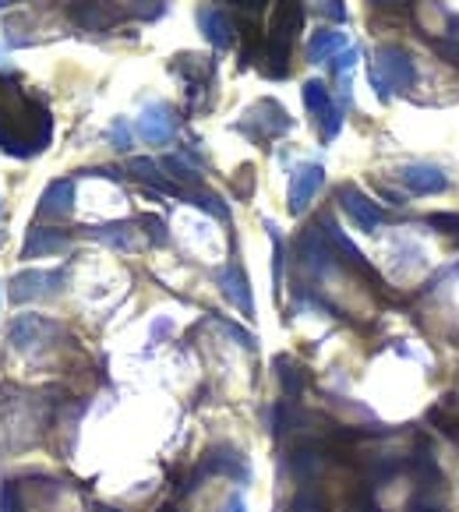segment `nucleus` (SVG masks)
I'll use <instances>...</instances> for the list:
<instances>
[{
	"label": "nucleus",
	"mask_w": 459,
	"mask_h": 512,
	"mask_svg": "<svg viewBox=\"0 0 459 512\" xmlns=\"http://www.w3.org/2000/svg\"><path fill=\"white\" fill-rule=\"evenodd\" d=\"M230 512H247V509H244V502H240V499H233V502H230Z\"/></svg>",
	"instance_id": "33"
},
{
	"label": "nucleus",
	"mask_w": 459,
	"mask_h": 512,
	"mask_svg": "<svg viewBox=\"0 0 459 512\" xmlns=\"http://www.w3.org/2000/svg\"><path fill=\"white\" fill-rule=\"evenodd\" d=\"M432 227H439L442 234L459 237V216L456 213H435V216H432Z\"/></svg>",
	"instance_id": "30"
},
{
	"label": "nucleus",
	"mask_w": 459,
	"mask_h": 512,
	"mask_svg": "<svg viewBox=\"0 0 459 512\" xmlns=\"http://www.w3.org/2000/svg\"><path fill=\"white\" fill-rule=\"evenodd\" d=\"M142 227H145V234H149V241H152L156 248H163V244L170 241V234H167V223H163L159 216H142Z\"/></svg>",
	"instance_id": "27"
},
{
	"label": "nucleus",
	"mask_w": 459,
	"mask_h": 512,
	"mask_svg": "<svg viewBox=\"0 0 459 512\" xmlns=\"http://www.w3.org/2000/svg\"><path fill=\"white\" fill-rule=\"evenodd\" d=\"M159 512H177V509H174V506H163V509H159Z\"/></svg>",
	"instance_id": "36"
},
{
	"label": "nucleus",
	"mask_w": 459,
	"mask_h": 512,
	"mask_svg": "<svg viewBox=\"0 0 459 512\" xmlns=\"http://www.w3.org/2000/svg\"><path fill=\"white\" fill-rule=\"evenodd\" d=\"M339 206L346 209V216L364 230V234H375L378 227H382V209L368 198V195H361L357 188H339Z\"/></svg>",
	"instance_id": "8"
},
{
	"label": "nucleus",
	"mask_w": 459,
	"mask_h": 512,
	"mask_svg": "<svg viewBox=\"0 0 459 512\" xmlns=\"http://www.w3.org/2000/svg\"><path fill=\"white\" fill-rule=\"evenodd\" d=\"M343 46H346V43H343V32H336V28H322V32H315L311 43H307V60H311V64L332 60Z\"/></svg>",
	"instance_id": "16"
},
{
	"label": "nucleus",
	"mask_w": 459,
	"mask_h": 512,
	"mask_svg": "<svg viewBox=\"0 0 459 512\" xmlns=\"http://www.w3.org/2000/svg\"><path fill=\"white\" fill-rule=\"evenodd\" d=\"M265 230H268V237H272V283H276V290H279V283H283V237H279V230H276L272 223H265Z\"/></svg>",
	"instance_id": "23"
},
{
	"label": "nucleus",
	"mask_w": 459,
	"mask_h": 512,
	"mask_svg": "<svg viewBox=\"0 0 459 512\" xmlns=\"http://www.w3.org/2000/svg\"><path fill=\"white\" fill-rule=\"evenodd\" d=\"M74 209V184L71 181H53L46 184L39 198V216H67Z\"/></svg>",
	"instance_id": "14"
},
{
	"label": "nucleus",
	"mask_w": 459,
	"mask_h": 512,
	"mask_svg": "<svg viewBox=\"0 0 459 512\" xmlns=\"http://www.w3.org/2000/svg\"><path fill=\"white\" fill-rule=\"evenodd\" d=\"M89 237L110 244V248H135V234H131V223H110V227H89L85 230Z\"/></svg>",
	"instance_id": "19"
},
{
	"label": "nucleus",
	"mask_w": 459,
	"mask_h": 512,
	"mask_svg": "<svg viewBox=\"0 0 459 512\" xmlns=\"http://www.w3.org/2000/svg\"><path fill=\"white\" fill-rule=\"evenodd\" d=\"M382 7H410V0H378Z\"/></svg>",
	"instance_id": "32"
},
{
	"label": "nucleus",
	"mask_w": 459,
	"mask_h": 512,
	"mask_svg": "<svg viewBox=\"0 0 459 512\" xmlns=\"http://www.w3.org/2000/svg\"><path fill=\"white\" fill-rule=\"evenodd\" d=\"M11 4H21V0H0V7H11Z\"/></svg>",
	"instance_id": "35"
},
{
	"label": "nucleus",
	"mask_w": 459,
	"mask_h": 512,
	"mask_svg": "<svg viewBox=\"0 0 459 512\" xmlns=\"http://www.w3.org/2000/svg\"><path fill=\"white\" fill-rule=\"evenodd\" d=\"M244 128H258V135L261 138H276V135H283V131H290V117H286V110L276 103V99H261L251 113H247V124Z\"/></svg>",
	"instance_id": "11"
},
{
	"label": "nucleus",
	"mask_w": 459,
	"mask_h": 512,
	"mask_svg": "<svg viewBox=\"0 0 459 512\" xmlns=\"http://www.w3.org/2000/svg\"><path fill=\"white\" fill-rule=\"evenodd\" d=\"M92 512H121V509H113V506H96Z\"/></svg>",
	"instance_id": "34"
},
{
	"label": "nucleus",
	"mask_w": 459,
	"mask_h": 512,
	"mask_svg": "<svg viewBox=\"0 0 459 512\" xmlns=\"http://www.w3.org/2000/svg\"><path fill=\"white\" fill-rule=\"evenodd\" d=\"M300 96H304V106L315 113V117H322L329 106H332V99H329V89L318 81V78H311V81H304V89H300Z\"/></svg>",
	"instance_id": "20"
},
{
	"label": "nucleus",
	"mask_w": 459,
	"mask_h": 512,
	"mask_svg": "<svg viewBox=\"0 0 459 512\" xmlns=\"http://www.w3.org/2000/svg\"><path fill=\"white\" fill-rule=\"evenodd\" d=\"M191 198V206H198L202 213H209V216H216V220H227L230 209L216 198V195H188Z\"/></svg>",
	"instance_id": "25"
},
{
	"label": "nucleus",
	"mask_w": 459,
	"mask_h": 512,
	"mask_svg": "<svg viewBox=\"0 0 459 512\" xmlns=\"http://www.w3.org/2000/svg\"><path fill=\"white\" fill-rule=\"evenodd\" d=\"M174 128H177V117H174V110H170L167 103H152V106H145L142 117H138V135H142L145 142H152V145L170 142V138H174Z\"/></svg>",
	"instance_id": "7"
},
{
	"label": "nucleus",
	"mask_w": 459,
	"mask_h": 512,
	"mask_svg": "<svg viewBox=\"0 0 459 512\" xmlns=\"http://www.w3.org/2000/svg\"><path fill=\"white\" fill-rule=\"evenodd\" d=\"M400 181H403L414 195H439V191L449 188V177H446L439 167H432V163H407V167L400 170Z\"/></svg>",
	"instance_id": "10"
},
{
	"label": "nucleus",
	"mask_w": 459,
	"mask_h": 512,
	"mask_svg": "<svg viewBox=\"0 0 459 512\" xmlns=\"http://www.w3.org/2000/svg\"><path fill=\"white\" fill-rule=\"evenodd\" d=\"M67 272L64 268H25L18 275H11V304H25L35 297H53L60 293Z\"/></svg>",
	"instance_id": "2"
},
{
	"label": "nucleus",
	"mask_w": 459,
	"mask_h": 512,
	"mask_svg": "<svg viewBox=\"0 0 459 512\" xmlns=\"http://www.w3.org/2000/svg\"><path fill=\"white\" fill-rule=\"evenodd\" d=\"M67 18L85 32H106L121 21V11L103 4V0H78V4L67 7Z\"/></svg>",
	"instance_id": "6"
},
{
	"label": "nucleus",
	"mask_w": 459,
	"mask_h": 512,
	"mask_svg": "<svg viewBox=\"0 0 459 512\" xmlns=\"http://www.w3.org/2000/svg\"><path fill=\"white\" fill-rule=\"evenodd\" d=\"M276 371H279V385H283V392H286L290 400H297V396L304 392V385H307L304 368L293 364L290 357H276Z\"/></svg>",
	"instance_id": "18"
},
{
	"label": "nucleus",
	"mask_w": 459,
	"mask_h": 512,
	"mask_svg": "<svg viewBox=\"0 0 459 512\" xmlns=\"http://www.w3.org/2000/svg\"><path fill=\"white\" fill-rule=\"evenodd\" d=\"M159 170H167V177L177 181V184H184V188H198V181H202V177H198V174H195L181 156H167V159L159 163Z\"/></svg>",
	"instance_id": "21"
},
{
	"label": "nucleus",
	"mask_w": 459,
	"mask_h": 512,
	"mask_svg": "<svg viewBox=\"0 0 459 512\" xmlns=\"http://www.w3.org/2000/svg\"><path fill=\"white\" fill-rule=\"evenodd\" d=\"M410 512H446L442 506H435V502H424V499H417L414 506H410Z\"/></svg>",
	"instance_id": "31"
},
{
	"label": "nucleus",
	"mask_w": 459,
	"mask_h": 512,
	"mask_svg": "<svg viewBox=\"0 0 459 512\" xmlns=\"http://www.w3.org/2000/svg\"><path fill=\"white\" fill-rule=\"evenodd\" d=\"M297 252H300V261H304V268L307 272H325L329 265H332V244H329V237L322 234V227H307L304 234H300V241H297Z\"/></svg>",
	"instance_id": "9"
},
{
	"label": "nucleus",
	"mask_w": 459,
	"mask_h": 512,
	"mask_svg": "<svg viewBox=\"0 0 459 512\" xmlns=\"http://www.w3.org/2000/svg\"><path fill=\"white\" fill-rule=\"evenodd\" d=\"M339 128H343V110H339V106H329V110L322 113V138L332 142V138L339 135Z\"/></svg>",
	"instance_id": "26"
},
{
	"label": "nucleus",
	"mask_w": 459,
	"mask_h": 512,
	"mask_svg": "<svg viewBox=\"0 0 459 512\" xmlns=\"http://www.w3.org/2000/svg\"><path fill=\"white\" fill-rule=\"evenodd\" d=\"M220 286H223V297H227L233 307H240L247 318L254 314V297H251V283H247V275H244V268L237 265V261H230L223 265V272H220Z\"/></svg>",
	"instance_id": "12"
},
{
	"label": "nucleus",
	"mask_w": 459,
	"mask_h": 512,
	"mask_svg": "<svg viewBox=\"0 0 459 512\" xmlns=\"http://www.w3.org/2000/svg\"><path fill=\"white\" fill-rule=\"evenodd\" d=\"M67 248V234L64 230H50V227H32L28 237H25V248L21 258H43V255H57Z\"/></svg>",
	"instance_id": "13"
},
{
	"label": "nucleus",
	"mask_w": 459,
	"mask_h": 512,
	"mask_svg": "<svg viewBox=\"0 0 459 512\" xmlns=\"http://www.w3.org/2000/svg\"><path fill=\"white\" fill-rule=\"evenodd\" d=\"M322 184H325V170H322L318 163H304V167H297L293 177H290V198H286L290 213H293V216H304L307 206L315 202V195L322 191Z\"/></svg>",
	"instance_id": "4"
},
{
	"label": "nucleus",
	"mask_w": 459,
	"mask_h": 512,
	"mask_svg": "<svg viewBox=\"0 0 459 512\" xmlns=\"http://www.w3.org/2000/svg\"><path fill=\"white\" fill-rule=\"evenodd\" d=\"M60 336V325L46 314H18L11 325H7V343L14 350H32L39 343H50Z\"/></svg>",
	"instance_id": "3"
},
{
	"label": "nucleus",
	"mask_w": 459,
	"mask_h": 512,
	"mask_svg": "<svg viewBox=\"0 0 459 512\" xmlns=\"http://www.w3.org/2000/svg\"><path fill=\"white\" fill-rule=\"evenodd\" d=\"M414 78H417L414 60H410L400 46H378L375 67H371V85H375V92H378L382 99H389V96L400 92V89H410Z\"/></svg>",
	"instance_id": "1"
},
{
	"label": "nucleus",
	"mask_w": 459,
	"mask_h": 512,
	"mask_svg": "<svg viewBox=\"0 0 459 512\" xmlns=\"http://www.w3.org/2000/svg\"><path fill=\"white\" fill-rule=\"evenodd\" d=\"M206 474H223V477H233V481H247V477H251L244 456H240L233 446H213V449L202 456V463H198V470H195V477H191V488H195V481L206 477Z\"/></svg>",
	"instance_id": "5"
},
{
	"label": "nucleus",
	"mask_w": 459,
	"mask_h": 512,
	"mask_svg": "<svg viewBox=\"0 0 459 512\" xmlns=\"http://www.w3.org/2000/svg\"><path fill=\"white\" fill-rule=\"evenodd\" d=\"M290 512H325V499H322V492H318L315 485H304V488L293 495Z\"/></svg>",
	"instance_id": "22"
},
{
	"label": "nucleus",
	"mask_w": 459,
	"mask_h": 512,
	"mask_svg": "<svg viewBox=\"0 0 459 512\" xmlns=\"http://www.w3.org/2000/svg\"><path fill=\"white\" fill-rule=\"evenodd\" d=\"M110 142H113V149H121V152L131 149V131H128L124 120H113V128H110Z\"/></svg>",
	"instance_id": "29"
},
{
	"label": "nucleus",
	"mask_w": 459,
	"mask_h": 512,
	"mask_svg": "<svg viewBox=\"0 0 459 512\" xmlns=\"http://www.w3.org/2000/svg\"><path fill=\"white\" fill-rule=\"evenodd\" d=\"M131 11L145 21H156L163 11H167V0H131Z\"/></svg>",
	"instance_id": "28"
},
{
	"label": "nucleus",
	"mask_w": 459,
	"mask_h": 512,
	"mask_svg": "<svg viewBox=\"0 0 459 512\" xmlns=\"http://www.w3.org/2000/svg\"><path fill=\"white\" fill-rule=\"evenodd\" d=\"M318 467H322V456H318V446H315V442H304V446H297V449L290 453V470H293V477L311 481Z\"/></svg>",
	"instance_id": "17"
},
{
	"label": "nucleus",
	"mask_w": 459,
	"mask_h": 512,
	"mask_svg": "<svg viewBox=\"0 0 459 512\" xmlns=\"http://www.w3.org/2000/svg\"><path fill=\"white\" fill-rule=\"evenodd\" d=\"M198 25H202L206 39H209L216 50H227L230 43H233V25H230V18L220 7H202V11H198Z\"/></svg>",
	"instance_id": "15"
},
{
	"label": "nucleus",
	"mask_w": 459,
	"mask_h": 512,
	"mask_svg": "<svg viewBox=\"0 0 459 512\" xmlns=\"http://www.w3.org/2000/svg\"><path fill=\"white\" fill-rule=\"evenodd\" d=\"M354 64H357V50H354V46H343V50L332 57V74L346 85V74L354 71Z\"/></svg>",
	"instance_id": "24"
}]
</instances>
